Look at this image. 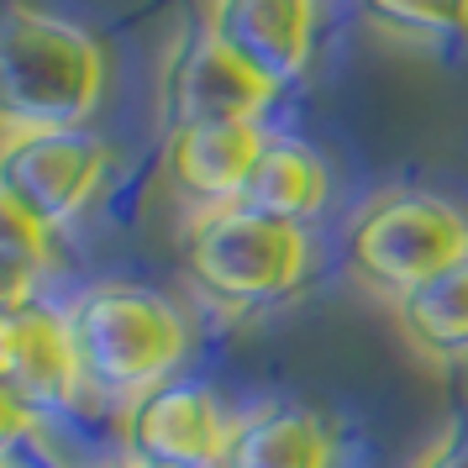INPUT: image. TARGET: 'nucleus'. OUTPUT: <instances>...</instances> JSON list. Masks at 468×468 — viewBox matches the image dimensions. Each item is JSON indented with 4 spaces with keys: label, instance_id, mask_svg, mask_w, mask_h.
I'll list each match as a JSON object with an SVG mask.
<instances>
[{
    "label": "nucleus",
    "instance_id": "1",
    "mask_svg": "<svg viewBox=\"0 0 468 468\" xmlns=\"http://www.w3.org/2000/svg\"><path fill=\"white\" fill-rule=\"evenodd\" d=\"M111 64L95 32L11 0L0 16V111L5 132L90 127L106 101Z\"/></svg>",
    "mask_w": 468,
    "mask_h": 468
},
{
    "label": "nucleus",
    "instance_id": "6",
    "mask_svg": "<svg viewBox=\"0 0 468 468\" xmlns=\"http://www.w3.org/2000/svg\"><path fill=\"white\" fill-rule=\"evenodd\" d=\"M0 379H5V416H64L90 395L80 342L64 305L32 295H5L0 316Z\"/></svg>",
    "mask_w": 468,
    "mask_h": 468
},
{
    "label": "nucleus",
    "instance_id": "3",
    "mask_svg": "<svg viewBox=\"0 0 468 468\" xmlns=\"http://www.w3.org/2000/svg\"><path fill=\"white\" fill-rule=\"evenodd\" d=\"M179 253L190 284L221 311L279 305L311 274V232L242 200L190 211Z\"/></svg>",
    "mask_w": 468,
    "mask_h": 468
},
{
    "label": "nucleus",
    "instance_id": "17",
    "mask_svg": "<svg viewBox=\"0 0 468 468\" xmlns=\"http://www.w3.org/2000/svg\"><path fill=\"white\" fill-rule=\"evenodd\" d=\"M11 468H16V463H11Z\"/></svg>",
    "mask_w": 468,
    "mask_h": 468
},
{
    "label": "nucleus",
    "instance_id": "5",
    "mask_svg": "<svg viewBox=\"0 0 468 468\" xmlns=\"http://www.w3.org/2000/svg\"><path fill=\"white\" fill-rule=\"evenodd\" d=\"M111 174L101 132H5L0 148V211L43 237H58L95 206Z\"/></svg>",
    "mask_w": 468,
    "mask_h": 468
},
{
    "label": "nucleus",
    "instance_id": "7",
    "mask_svg": "<svg viewBox=\"0 0 468 468\" xmlns=\"http://www.w3.org/2000/svg\"><path fill=\"white\" fill-rule=\"evenodd\" d=\"M122 452L148 468H227L237 416L206 379H169L122 405Z\"/></svg>",
    "mask_w": 468,
    "mask_h": 468
},
{
    "label": "nucleus",
    "instance_id": "16",
    "mask_svg": "<svg viewBox=\"0 0 468 468\" xmlns=\"http://www.w3.org/2000/svg\"><path fill=\"white\" fill-rule=\"evenodd\" d=\"M90 468H148V463H137V458L122 452V458H106V463H90Z\"/></svg>",
    "mask_w": 468,
    "mask_h": 468
},
{
    "label": "nucleus",
    "instance_id": "9",
    "mask_svg": "<svg viewBox=\"0 0 468 468\" xmlns=\"http://www.w3.org/2000/svg\"><path fill=\"white\" fill-rule=\"evenodd\" d=\"M206 27L274 90L300 85L316 53V0H211Z\"/></svg>",
    "mask_w": 468,
    "mask_h": 468
},
{
    "label": "nucleus",
    "instance_id": "13",
    "mask_svg": "<svg viewBox=\"0 0 468 468\" xmlns=\"http://www.w3.org/2000/svg\"><path fill=\"white\" fill-rule=\"evenodd\" d=\"M326 200H332L326 158L300 137H269V148H263L253 179H248L242 206L269 211L279 221H295V227H311L326 211Z\"/></svg>",
    "mask_w": 468,
    "mask_h": 468
},
{
    "label": "nucleus",
    "instance_id": "15",
    "mask_svg": "<svg viewBox=\"0 0 468 468\" xmlns=\"http://www.w3.org/2000/svg\"><path fill=\"white\" fill-rule=\"evenodd\" d=\"M410 468H468V410L447 416L410 458Z\"/></svg>",
    "mask_w": 468,
    "mask_h": 468
},
{
    "label": "nucleus",
    "instance_id": "2",
    "mask_svg": "<svg viewBox=\"0 0 468 468\" xmlns=\"http://www.w3.org/2000/svg\"><path fill=\"white\" fill-rule=\"evenodd\" d=\"M80 363H85L90 395L111 405H132L153 395L158 384L179 379L190 358V321L179 316L169 295L127 279H101L85 284L64 305Z\"/></svg>",
    "mask_w": 468,
    "mask_h": 468
},
{
    "label": "nucleus",
    "instance_id": "11",
    "mask_svg": "<svg viewBox=\"0 0 468 468\" xmlns=\"http://www.w3.org/2000/svg\"><path fill=\"white\" fill-rule=\"evenodd\" d=\"M342 447L326 416L295 400H269L237 416L227 468H337Z\"/></svg>",
    "mask_w": 468,
    "mask_h": 468
},
{
    "label": "nucleus",
    "instance_id": "10",
    "mask_svg": "<svg viewBox=\"0 0 468 468\" xmlns=\"http://www.w3.org/2000/svg\"><path fill=\"white\" fill-rule=\"evenodd\" d=\"M269 148V132L258 122H200V127H169L164 143V174L190 211L232 206L248 195L258 158Z\"/></svg>",
    "mask_w": 468,
    "mask_h": 468
},
{
    "label": "nucleus",
    "instance_id": "12",
    "mask_svg": "<svg viewBox=\"0 0 468 468\" xmlns=\"http://www.w3.org/2000/svg\"><path fill=\"white\" fill-rule=\"evenodd\" d=\"M405 347L431 368L468 363V258L389 305Z\"/></svg>",
    "mask_w": 468,
    "mask_h": 468
},
{
    "label": "nucleus",
    "instance_id": "14",
    "mask_svg": "<svg viewBox=\"0 0 468 468\" xmlns=\"http://www.w3.org/2000/svg\"><path fill=\"white\" fill-rule=\"evenodd\" d=\"M358 5L379 32L395 37H416V43L468 37V0H358Z\"/></svg>",
    "mask_w": 468,
    "mask_h": 468
},
{
    "label": "nucleus",
    "instance_id": "8",
    "mask_svg": "<svg viewBox=\"0 0 468 468\" xmlns=\"http://www.w3.org/2000/svg\"><path fill=\"white\" fill-rule=\"evenodd\" d=\"M279 90L248 69L211 27H190L164 64V116L169 127L200 122H258Z\"/></svg>",
    "mask_w": 468,
    "mask_h": 468
},
{
    "label": "nucleus",
    "instance_id": "4",
    "mask_svg": "<svg viewBox=\"0 0 468 468\" xmlns=\"http://www.w3.org/2000/svg\"><path fill=\"white\" fill-rule=\"evenodd\" d=\"M347 274L389 305L468 258V211L431 190H384L347 221Z\"/></svg>",
    "mask_w": 468,
    "mask_h": 468
}]
</instances>
